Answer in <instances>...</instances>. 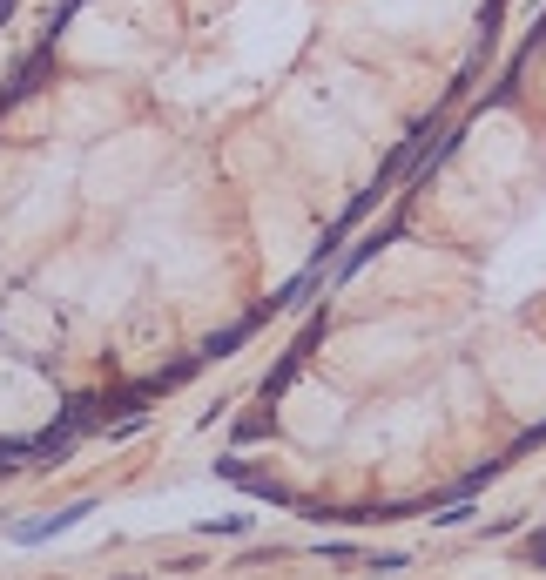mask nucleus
<instances>
[{
    "mask_svg": "<svg viewBox=\"0 0 546 580\" xmlns=\"http://www.w3.org/2000/svg\"><path fill=\"white\" fill-rule=\"evenodd\" d=\"M546 425V21L337 270L270 432L345 472L479 480Z\"/></svg>",
    "mask_w": 546,
    "mask_h": 580,
    "instance_id": "1",
    "label": "nucleus"
}]
</instances>
